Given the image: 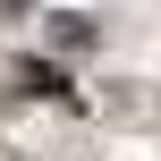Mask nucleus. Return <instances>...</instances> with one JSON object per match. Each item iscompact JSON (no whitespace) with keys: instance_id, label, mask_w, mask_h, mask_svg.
<instances>
[]
</instances>
